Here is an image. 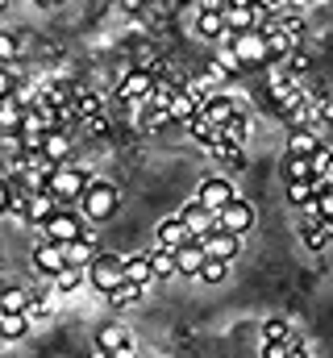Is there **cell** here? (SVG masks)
<instances>
[{
	"instance_id": "cell-19",
	"label": "cell",
	"mask_w": 333,
	"mask_h": 358,
	"mask_svg": "<svg viewBox=\"0 0 333 358\" xmlns=\"http://www.w3.org/2000/svg\"><path fill=\"white\" fill-rule=\"evenodd\" d=\"M21 117H25L21 100H17V96H4V100H0V138H17Z\"/></svg>"
},
{
	"instance_id": "cell-9",
	"label": "cell",
	"mask_w": 333,
	"mask_h": 358,
	"mask_svg": "<svg viewBox=\"0 0 333 358\" xmlns=\"http://www.w3.org/2000/svg\"><path fill=\"white\" fill-rule=\"evenodd\" d=\"M229 50H234V59L242 63V67H258V63H267V50H262V34H234L229 38Z\"/></svg>"
},
{
	"instance_id": "cell-52",
	"label": "cell",
	"mask_w": 333,
	"mask_h": 358,
	"mask_svg": "<svg viewBox=\"0 0 333 358\" xmlns=\"http://www.w3.org/2000/svg\"><path fill=\"white\" fill-rule=\"evenodd\" d=\"M175 4H192V0H175Z\"/></svg>"
},
{
	"instance_id": "cell-28",
	"label": "cell",
	"mask_w": 333,
	"mask_h": 358,
	"mask_svg": "<svg viewBox=\"0 0 333 358\" xmlns=\"http://www.w3.org/2000/svg\"><path fill=\"white\" fill-rule=\"evenodd\" d=\"M138 300H142V287H138V283H121V287L108 292V304H113V308H134Z\"/></svg>"
},
{
	"instance_id": "cell-21",
	"label": "cell",
	"mask_w": 333,
	"mask_h": 358,
	"mask_svg": "<svg viewBox=\"0 0 333 358\" xmlns=\"http://www.w3.org/2000/svg\"><path fill=\"white\" fill-rule=\"evenodd\" d=\"M217 138L221 142H229V146H246V138H250V121H246V113H238V117H229L221 129H217Z\"/></svg>"
},
{
	"instance_id": "cell-8",
	"label": "cell",
	"mask_w": 333,
	"mask_h": 358,
	"mask_svg": "<svg viewBox=\"0 0 333 358\" xmlns=\"http://www.w3.org/2000/svg\"><path fill=\"white\" fill-rule=\"evenodd\" d=\"M229 200H238V192H234V183H229V179H221V176L204 179V183H200V192H196V204H200V208H208V213H221Z\"/></svg>"
},
{
	"instance_id": "cell-18",
	"label": "cell",
	"mask_w": 333,
	"mask_h": 358,
	"mask_svg": "<svg viewBox=\"0 0 333 358\" xmlns=\"http://www.w3.org/2000/svg\"><path fill=\"white\" fill-rule=\"evenodd\" d=\"M221 21H225V34H246V29H254V8L250 4H225Z\"/></svg>"
},
{
	"instance_id": "cell-12",
	"label": "cell",
	"mask_w": 333,
	"mask_h": 358,
	"mask_svg": "<svg viewBox=\"0 0 333 358\" xmlns=\"http://www.w3.org/2000/svg\"><path fill=\"white\" fill-rule=\"evenodd\" d=\"M179 221H183V229L200 242V238H208V234H217V213H208V208H200L196 200L192 204H183V213H179Z\"/></svg>"
},
{
	"instance_id": "cell-51",
	"label": "cell",
	"mask_w": 333,
	"mask_h": 358,
	"mask_svg": "<svg viewBox=\"0 0 333 358\" xmlns=\"http://www.w3.org/2000/svg\"><path fill=\"white\" fill-rule=\"evenodd\" d=\"M55 4H59V0H42V8H55Z\"/></svg>"
},
{
	"instance_id": "cell-47",
	"label": "cell",
	"mask_w": 333,
	"mask_h": 358,
	"mask_svg": "<svg viewBox=\"0 0 333 358\" xmlns=\"http://www.w3.org/2000/svg\"><path fill=\"white\" fill-rule=\"evenodd\" d=\"M309 4H313V0H288V13H304Z\"/></svg>"
},
{
	"instance_id": "cell-29",
	"label": "cell",
	"mask_w": 333,
	"mask_h": 358,
	"mask_svg": "<svg viewBox=\"0 0 333 358\" xmlns=\"http://www.w3.org/2000/svg\"><path fill=\"white\" fill-rule=\"evenodd\" d=\"M21 50H25L21 34H8V29H0V67H8L13 59H21Z\"/></svg>"
},
{
	"instance_id": "cell-43",
	"label": "cell",
	"mask_w": 333,
	"mask_h": 358,
	"mask_svg": "<svg viewBox=\"0 0 333 358\" xmlns=\"http://www.w3.org/2000/svg\"><path fill=\"white\" fill-rule=\"evenodd\" d=\"M4 96H13V71L8 67H0V100Z\"/></svg>"
},
{
	"instance_id": "cell-14",
	"label": "cell",
	"mask_w": 333,
	"mask_h": 358,
	"mask_svg": "<svg viewBox=\"0 0 333 358\" xmlns=\"http://www.w3.org/2000/svg\"><path fill=\"white\" fill-rule=\"evenodd\" d=\"M67 267V259H63V246H55V242H38V250H34V271H42V275H59V271Z\"/></svg>"
},
{
	"instance_id": "cell-37",
	"label": "cell",
	"mask_w": 333,
	"mask_h": 358,
	"mask_svg": "<svg viewBox=\"0 0 333 358\" xmlns=\"http://www.w3.org/2000/svg\"><path fill=\"white\" fill-rule=\"evenodd\" d=\"M80 283H83V271H80V267H63L59 275H55V287H59L63 296H71Z\"/></svg>"
},
{
	"instance_id": "cell-45",
	"label": "cell",
	"mask_w": 333,
	"mask_h": 358,
	"mask_svg": "<svg viewBox=\"0 0 333 358\" xmlns=\"http://www.w3.org/2000/svg\"><path fill=\"white\" fill-rule=\"evenodd\" d=\"M200 4V13H221L225 8V0H196Z\"/></svg>"
},
{
	"instance_id": "cell-26",
	"label": "cell",
	"mask_w": 333,
	"mask_h": 358,
	"mask_svg": "<svg viewBox=\"0 0 333 358\" xmlns=\"http://www.w3.org/2000/svg\"><path fill=\"white\" fill-rule=\"evenodd\" d=\"M125 342H129V334H125L121 325H100V329H96V346L108 350V355H113L117 346H125Z\"/></svg>"
},
{
	"instance_id": "cell-25",
	"label": "cell",
	"mask_w": 333,
	"mask_h": 358,
	"mask_svg": "<svg viewBox=\"0 0 333 358\" xmlns=\"http://www.w3.org/2000/svg\"><path fill=\"white\" fill-rule=\"evenodd\" d=\"M317 146H321V142H317L309 129H292V138H288V155H296V159H309Z\"/></svg>"
},
{
	"instance_id": "cell-3",
	"label": "cell",
	"mask_w": 333,
	"mask_h": 358,
	"mask_svg": "<svg viewBox=\"0 0 333 358\" xmlns=\"http://www.w3.org/2000/svg\"><path fill=\"white\" fill-rule=\"evenodd\" d=\"M83 279H87L100 296H108L113 287L125 283V275H121V259H117V255H96V259L83 267Z\"/></svg>"
},
{
	"instance_id": "cell-41",
	"label": "cell",
	"mask_w": 333,
	"mask_h": 358,
	"mask_svg": "<svg viewBox=\"0 0 333 358\" xmlns=\"http://www.w3.org/2000/svg\"><path fill=\"white\" fill-rule=\"evenodd\" d=\"M262 358H288V342H262Z\"/></svg>"
},
{
	"instance_id": "cell-39",
	"label": "cell",
	"mask_w": 333,
	"mask_h": 358,
	"mask_svg": "<svg viewBox=\"0 0 333 358\" xmlns=\"http://www.w3.org/2000/svg\"><path fill=\"white\" fill-rule=\"evenodd\" d=\"M50 313H55V304H50L46 296H29V304H25V317H29V321H46Z\"/></svg>"
},
{
	"instance_id": "cell-23",
	"label": "cell",
	"mask_w": 333,
	"mask_h": 358,
	"mask_svg": "<svg viewBox=\"0 0 333 358\" xmlns=\"http://www.w3.org/2000/svg\"><path fill=\"white\" fill-rule=\"evenodd\" d=\"M121 275H125V283H138V287H146L155 275H150V263H146V255H134V259H121Z\"/></svg>"
},
{
	"instance_id": "cell-6",
	"label": "cell",
	"mask_w": 333,
	"mask_h": 358,
	"mask_svg": "<svg viewBox=\"0 0 333 358\" xmlns=\"http://www.w3.org/2000/svg\"><path fill=\"white\" fill-rule=\"evenodd\" d=\"M196 113H200V117H204V121H208L213 129H221V125H225L229 117H238V113H246V104H242L238 96H225V92H213V96H208V100H204V104H200Z\"/></svg>"
},
{
	"instance_id": "cell-38",
	"label": "cell",
	"mask_w": 333,
	"mask_h": 358,
	"mask_svg": "<svg viewBox=\"0 0 333 358\" xmlns=\"http://www.w3.org/2000/svg\"><path fill=\"white\" fill-rule=\"evenodd\" d=\"M225 275H229V263H217V259H204V263H200V275H196V279H204V283H221Z\"/></svg>"
},
{
	"instance_id": "cell-34",
	"label": "cell",
	"mask_w": 333,
	"mask_h": 358,
	"mask_svg": "<svg viewBox=\"0 0 333 358\" xmlns=\"http://www.w3.org/2000/svg\"><path fill=\"white\" fill-rule=\"evenodd\" d=\"M25 304H29V292H21V287L0 292V313H25Z\"/></svg>"
},
{
	"instance_id": "cell-31",
	"label": "cell",
	"mask_w": 333,
	"mask_h": 358,
	"mask_svg": "<svg viewBox=\"0 0 333 358\" xmlns=\"http://www.w3.org/2000/svg\"><path fill=\"white\" fill-rule=\"evenodd\" d=\"M196 34H200V38H217V42H221V34H225L221 13H200V17H196Z\"/></svg>"
},
{
	"instance_id": "cell-32",
	"label": "cell",
	"mask_w": 333,
	"mask_h": 358,
	"mask_svg": "<svg viewBox=\"0 0 333 358\" xmlns=\"http://www.w3.org/2000/svg\"><path fill=\"white\" fill-rule=\"evenodd\" d=\"M192 113H196V104H192L183 92L175 88V92H171V100H166V117H171V121H187Z\"/></svg>"
},
{
	"instance_id": "cell-46",
	"label": "cell",
	"mask_w": 333,
	"mask_h": 358,
	"mask_svg": "<svg viewBox=\"0 0 333 358\" xmlns=\"http://www.w3.org/2000/svg\"><path fill=\"white\" fill-rule=\"evenodd\" d=\"M113 358H138V350H134V342H125V346H117V350H113Z\"/></svg>"
},
{
	"instance_id": "cell-27",
	"label": "cell",
	"mask_w": 333,
	"mask_h": 358,
	"mask_svg": "<svg viewBox=\"0 0 333 358\" xmlns=\"http://www.w3.org/2000/svg\"><path fill=\"white\" fill-rule=\"evenodd\" d=\"M313 196H317V179H296V183H288V200H292L296 208L313 204Z\"/></svg>"
},
{
	"instance_id": "cell-50",
	"label": "cell",
	"mask_w": 333,
	"mask_h": 358,
	"mask_svg": "<svg viewBox=\"0 0 333 358\" xmlns=\"http://www.w3.org/2000/svg\"><path fill=\"white\" fill-rule=\"evenodd\" d=\"M288 358H309V350H292Z\"/></svg>"
},
{
	"instance_id": "cell-44",
	"label": "cell",
	"mask_w": 333,
	"mask_h": 358,
	"mask_svg": "<svg viewBox=\"0 0 333 358\" xmlns=\"http://www.w3.org/2000/svg\"><path fill=\"white\" fill-rule=\"evenodd\" d=\"M8 200H13V187H8V179L0 176V213H8Z\"/></svg>"
},
{
	"instance_id": "cell-35",
	"label": "cell",
	"mask_w": 333,
	"mask_h": 358,
	"mask_svg": "<svg viewBox=\"0 0 333 358\" xmlns=\"http://www.w3.org/2000/svg\"><path fill=\"white\" fill-rule=\"evenodd\" d=\"M283 179H288V183H296V179H313L309 159H296V155H288V159H283Z\"/></svg>"
},
{
	"instance_id": "cell-20",
	"label": "cell",
	"mask_w": 333,
	"mask_h": 358,
	"mask_svg": "<svg viewBox=\"0 0 333 358\" xmlns=\"http://www.w3.org/2000/svg\"><path fill=\"white\" fill-rule=\"evenodd\" d=\"M63 259H67V267H87L92 259H96V246H92V238L83 234V238H76V242H67L63 246Z\"/></svg>"
},
{
	"instance_id": "cell-30",
	"label": "cell",
	"mask_w": 333,
	"mask_h": 358,
	"mask_svg": "<svg viewBox=\"0 0 333 358\" xmlns=\"http://www.w3.org/2000/svg\"><path fill=\"white\" fill-rule=\"evenodd\" d=\"M146 263H150L155 279H171L175 275V250H155V255H146Z\"/></svg>"
},
{
	"instance_id": "cell-33",
	"label": "cell",
	"mask_w": 333,
	"mask_h": 358,
	"mask_svg": "<svg viewBox=\"0 0 333 358\" xmlns=\"http://www.w3.org/2000/svg\"><path fill=\"white\" fill-rule=\"evenodd\" d=\"M309 167H313V179H330V171H333V150H330V146H317V150L309 155Z\"/></svg>"
},
{
	"instance_id": "cell-36",
	"label": "cell",
	"mask_w": 333,
	"mask_h": 358,
	"mask_svg": "<svg viewBox=\"0 0 333 358\" xmlns=\"http://www.w3.org/2000/svg\"><path fill=\"white\" fill-rule=\"evenodd\" d=\"M330 242H333V238H330V225H325V221L304 229V246H309V250H325Z\"/></svg>"
},
{
	"instance_id": "cell-16",
	"label": "cell",
	"mask_w": 333,
	"mask_h": 358,
	"mask_svg": "<svg viewBox=\"0 0 333 358\" xmlns=\"http://www.w3.org/2000/svg\"><path fill=\"white\" fill-rule=\"evenodd\" d=\"M100 108H104L100 92H87V88H76V92H71V104H67V113H71V117L87 121V117H96Z\"/></svg>"
},
{
	"instance_id": "cell-48",
	"label": "cell",
	"mask_w": 333,
	"mask_h": 358,
	"mask_svg": "<svg viewBox=\"0 0 333 358\" xmlns=\"http://www.w3.org/2000/svg\"><path fill=\"white\" fill-rule=\"evenodd\" d=\"M317 113H321V117L333 125V100H321V108H317Z\"/></svg>"
},
{
	"instance_id": "cell-24",
	"label": "cell",
	"mask_w": 333,
	"mask_h": 358,
	"mask_svg": "<svg viewBox=\"0 0 333 358\" xmlns=\"http://www.w3.org/2000/svg\"><path fill=\"white\" fill-rule=\"evenodd\" d=\"M55 208H59V200H55L50 192H34V196H29V213H25V221L42 225V221H46V217H50Z\"/></svg>"
},
{
	"instance_id": "cell-4",
	"label": "cell",
	"mask_w": 333,
	"mask_h": 358,
	"mask_svg": "<svg viewBox=\"0 0 333 358\" xmlns=\"http://www.w3.org/2000/svg\"><path fill=\"white\" fill-rule=\"evenodd\" d=\"M76 238H83V225H80V217H76L71 208H55V213L42 221V242L67 246V242H76Z\"/></svg>"
},
{
	"instance_id": "cell-2",
	"label": "cell",
	"mask_w": 333,
	"mask_h": 358,
	"mask_svg": "<svg viewBox=\"0 0 333 358\" xmlns=\"http://www.w3.org/2000/svg\"><path fill=\"white\" fill-rule=\"evenodd\" d=\"M80 208L92 217V221H108V217L117 213V187H113V183L87 179V187H83V196H80Z\"/></svg>"
},
{
	"instance_id": "cell-1",
	"label": "cell",
	"mask_w": 333,
	"mask_h": 358,
	"mask_svg": "<svg viewBox=\"0 0 333 358\" xmlns=\"http://www.w3.org/2000/svg\"><path fill=\"white\" fill-rule=\"evenodd\" d=\"M87 179H92L87 167H55V171L46 176V192L59 200V208H71V204H80Z\"/></svg>"
},
{
	"instance_id": "cell-49",
	"label": "cell",
	"mask_w": 333,
	"mask_h": 358,
	"mask_svg": "<svg viewBox=\"0 0 333 358\" xmlns=\"http://www.w3.org/2000/svg\"><path fill=\"white\" fill-rule=\"evenodd\" d=\"M92 358H113V355H108V350H100V346H96V350H92Z\"/></svg>"
},
{
	"instance_id": "cell-42",
	"label": "cell",
	"mask_w": 333,
	"mask_h": 358,
	"mask_svg": "<svg viewBox=\"0 0 333 358\" xmlns=\"http://www.w3.org/2000/svg\"><path fill=\"white\" fill-rule=\"evenodd\" d=\"M121 13H129V17H142V13H146V0H121Z\"/></svg>"
},
{
	"instance_id": "cell-40",
	"label": "cell",
	"mask_w": 333,
	"mask_h": 358,
	"mask_svg": "<svg viewBox=\"0 0 333 358\" xmlns=\"http://www.w3.org/2000/svg\"><path fill=\"white\" fill-rule=\"evenodd\" d=\"M288 334H292V325H288V321H279V317L262 321V342H283Z\"/></svg>"
},
{
	"instance_id": "cell-5",
	"label": "cell",
	"mask_w": 333,
	"mask_h": 358,
	"mask_svg": "<svg viewBox=\"0 0 333 358\" xmlns=\"http://www.w3.org/2000/svg\"><path fill=\"white\" fill-rule=\"evenodd\" d=\"M313 104H317L313 96H304L300 88H292L283 100H275V117H279V121H288L292 129H304V125L313 121V113H317Z\"/></svg>"
},
{
	"instance_id": "cell-11",
	"label": "cell",
	"mask_w": 333,
	"mask_h": 358,
	"mask_svg": "<svg viewBox=\"0 0 333 358\" xmlns=\"http://www.w3.org/2000/svg\"><path fill=\"white\" fill-rule=\"evenodd\" d=\"M150 88H155V76L150 71H125L121 76V84H117V96H121V104H142L146 96H150Z\"/></svg>"
},
{
	"instance_id": "cell-13",
	"label": "cell",
	"mask_w": 333,
	"mask_h": 358,
	"mask_svg": "<svg viewBox=\"0 0 333 358\" xmlns=\"http://www.w3.org/2000/svg\"><path fill=\"white\" fill-rule=\"evenodd\" d=\"M155 238H159V250H179V246H187V242H192V234L183 229V221H179V217H166V221H159Z\"/></svg>"
},
{
	"instance_id": "cell-15",
	"label": "cell",
	"mask_w": 333,
	"mask_h": 358,
	"mask_svg": "<svg viewBox=\"0 0 333 358\" xmlns=\"http://www.w3.org/2000/svg\"><path fill=\"white\" fill-rule=\"evenodd\" d=\"M200 263H204V250H200V242H196V238H192L187 246H179V250H175V275L196 279V275H200Z\"/></svg>"
},
{
	"instance_id": "cell-10",
	"label": "cell",
	"mask_w": 333,
	"mask_h": 358,
	"mask_svg": "<svg viewBox=\"0 0 333 358\" xmlns=\"http://www.w3.org/2000/svg\"><path fill=\"white\" fill-rule=\"evenodd\" d=\"M200 250H204V259H217V263H234L238 255H242V238H234V234H208V238H200Z\"/></svg>"
},
{
	"instance_id": "cell-22",
	"label": "cell",
	"mask_w": 333,
	"mask_h": 358,
	"mask_svg": "<svg viewBox=\"0 0 333 358\" xmlns=\"http://www.w3.org/2000/svg\"><path fill=\"white\" fill-rule=\"evenodd\" d=\"M29 334V317L25 313H0V338L4 342H21Z\"/></svg>"
},
{
	"instance_id": "cell-7",
	"label": "cell",
	"mask_w": 333,
	"mask_h": 358,
	"mask_svg": "<svg viewBox=\"0 0 333 358\" xmlns=\"http://www.w3.org/2000/svg\"><path fill=\"white\" fill-rule=\"evenodd\" d=\"M250 225H254V208H250L242 196H238V200H229V204L217 213V229H221V234L242 238V234H250Z\"/></svg>"
},
{
	"instance_id": "cell-17",
	"label": "cell",
	"mask_w": 333,
	"mask_h": 358,
	"mask_svg": "<svg viewBox=\"0 0 333 358\" xmlns=\"http://www.w3.org/2000/svg\"><path fill=\"white\" fill-rule=\"evenodd\" d=\"M71 155V138H67V129H55V134H46L42 138V159L46 163H55V167H63V159Z\"/></svg>"
}]
</instances>
